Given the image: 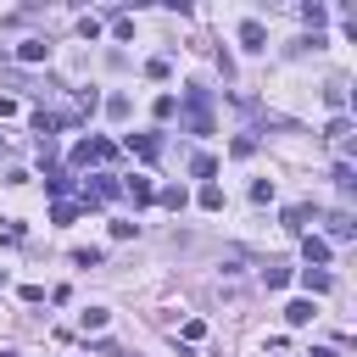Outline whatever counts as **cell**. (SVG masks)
Wrapping results in <instances>:
<instances>
[{
	"label": "cell",
	"instance_id": "obj_1",
	"mask_svg": "<svg viewBox=\"0 0 357 357\" xmlns=\"http://www.w3.org/2000/svg\"><path fill=\"white\" fill-rule=\"evenodd\" d=\"M178 106H184V123H190V134H212V112H206V89H195V84H190Z\"/></svg>",
	"mask_w": 357,
	"mask_h": 357
},
{
	"label": "cell",
	"instance_id": "obj_2",
	"mask_svg": "<svg viewBox=\"0 0 357 357\" xmlns=\"http://www.w3.org/2000/svg\"><path fill=\"white\" fill-rule=\"evenodd\" d=\"M112 139H78L73 145V167H89V162H112Z\"/></svg>",
	"mask_w": 357,
	"mask_h": 357
},
{
	"label": "cell",
	"instance_id": "obj_3",
	"mask_svg": "<svg viewBox=\"0 0 357 357\" xmlns=\"http://www.w3.org/2000/svg\"><path fill=\"white\" fill-rule=\"evenodd\" d=\"M117 195H123V184L112 173H95V184H84V201H117Z\"/></svg>",
	"mask_w": 357,
	"mask_h": 357
},
{
	"label": "cell",
	"instance_id": "obj_4",
	"mask_svg": "<svg viewBox=\"0 0 357 357\" xmlns=\"http://www.w3.org/2000/svg\"><path fill=\"white\" fill-rule=\"evenodd\" d=\"M123 195H128V201H134V206H151V201H156V184H151V178H145V173H134V178H128V184H123Z\"/></svg>",
	"mask_w": 357,
	"mask_h": 357
},
{
	"label": "cell",
	"instance_id": "obj_5",
	"mask_svg": "<svg viewBox=\"0 0 357 357\" xmlns=\"http://www.w3.org/2000/svg\"><path fill=\"white\" fill-rule=\"evenodd\" d=\"M240 45H245V50H268V28H262L257 17H245V22H240Z\"/></svg>",
	"mask_w": 357,
	"mask_h": 357
},
{
	"label": "cell",
	"instance_id": "obj_6",
	"mask_svg": "<svg viewBox=\"0 0 357 357\" xmlns=\"http://www.w3.org/2000/svg\"><path fill=\"white\" fill-rule=\"evenodd\" d=\"M128 151H139L145 162H156L162 156V134H128Z\"/></svg>",
	"mask_w": 357,
	"mask_h": 357
},
{
	"label": "cell",
	"instance_id": "obj_7",
	"mask_svg": "<svg viewBox=\"0 0 357 357\" xmlns=\"http://www.w3.org/2000/svg\"><path fill=\"white\" fill-rule=\"evenodd\" d=\"M324 223H329V240H351V234H357V223H351V212H329Z\"/></svg>",
	"mask_w": 357,
	"mask_h": 357
},
{
	"label": "cell",
	"instance_id": "obj_8",
	"mask_svg": "<svg viewBox=\"0 0 357 357\" xmlns=\"http://www.w3.org/2000/svg\"><path fill=\"white\" fill-rule=\"evenodd\" d=\"M301 251H307V268H324V262H329V240H318V234H307Z\"/></svg>",
	"mask_w": 357,
	"mask_h": 357
},
{
	"label": "cell",
	"instance_id": "obj_9",
	"mask_svg": "<svg viewBox=\"0 0 357 357\" xmlns=\"http://www.w3.org/2000/svg\"><path fill=\"white\" fill-rule=\"evenodd\" d=\"M301 284H307V290H312V296H324V290H329V284H335V279H329V273H324V268H301Z\"/></svg>",
	"mask_w": 357,
	"mask_h": 357
},
{
	"label": "cell",
	"instance_id": "obj_10",
	"mask_svg": "<svg viewBox=\"0 0 357 357\" xmlns=\"http://www.w3.org/2000/svg\"><path fill=\"white\" fill-rule=\"evenodd\" d=\"M17 56H22V61H45V56H50V45H45V39H22V45H17Z\"/></svg>",
	"mask_w": 357,
	"mask_h": 357
},
{
	"label": "cell",
	"instance_id": "obj_11",
	"mask_svg": "<svg viewBox=\"0 0 357 357\" xmlns=\"http://www.w3.org/2000/svg\"><path fill=\"white\" fill-rule=\"evenodd\" d=\"M312 312H318L312 301H290V307H284V318H290L296 329H301V324H312Z\"/></svg>",
	"mask_w": 357,
	"mask_h": 357
},
{
	"label": "cell",
	"instance_id": "obj_12",
	"mask_svg": "<svg viewBox=\"0 0 357 357\" xmlns=\"http://www.w3.org/2000/svg\"><path fill=\"white\" fill-rule=\"evenodd\" d=\"M190 173H195V178H212V173H218V156H206V151L190 156Z\"/></svg>",
	"mask_w": 357,
	"mask_h": 357
},
{
	"label": "cell",
	"instance_id": "obj_13",
	"mask_svg": "<svg viewBox=\"0 0 357 357\" xmlns=\"http://www.w3.org/2000/svg\"><path fill=\"white\" fill-rule=\"evenodd\" d=\"M301 17H307L312 28H324V22H329V6H318V0H307V6H301Z\"/></svg>",
	"mask_w": 357,
	"mask_h": 357
},
{
	"label": "cell",
	"instance_id": "obj_14",
	"mask_svg": "<svg viewBox=\"0 0 357 357\" xmlns=\"http://www.w3.org/2000/svg\"><path fill=\"white\" fill-rule=\"evenodd\" d=\"M156 201H162L167 212H178V206H184V190H178V184H167V190H156Z\"/></svg>",
	"mask_w": 357,
	"mask_h": 357
},
{
	"label": "cell",
	"instance_id": "obj_15",
	"mask_svg": "<svg viewBox=\"0 0 357 357\" xmlns=\"http://www.w3.org/2000/svg\"><path fill=\"white\" fill-rule=\"evenodd\" d=\"M262 284H268V290H284V284H290V268H262Z\"/></svg>",
	"mask_w": 357,
	"mask_h": 357
},
{
	"label": "cell",
	"instance_id": "obj_16",
	"mask_svg": "<svg viewBox=\"0 0 357 357\" xmlns=\"http://www.w3.org/2000/svg\"><path fill=\"white\" fill-rule=\"evenodd\" d=\"M324 100H329V106H346V78H329V89H324Z\"/></svg>",
	"mask_w": 357,
	"mask_h": 357
},
{
	"label": "cell",
	"instance_id": "obj_17",
	"mask_svg": "<svg viewBox=\"0 0 357 357\" xmlns=\"http://www.w3.org/2000/svg\"><path fill=\"white\" fill-rule=\"evenodd\" d=\"M201 206L218 212V206H223V190H218V184H201Z\"/></svg>",
	"mask_w": 357,
	"mask_h": 357
},
{
	"label": "cell",
	"instance_id": "obj_18",
	"mask_svg": "<svg viewBox=\"0 0 357 357\" xmlns=\"http://www.w3.org/2000/svg\"><path fill=\"white\" fill-rule=\"evenodd\" d=\"M73 218H78L73 201H56V206H50V223H73Z\"/></svg>",
	"mask_w": 357,
	"mask_h": 357
},
{
	"label": "cell",
	"instance_id": "obj_19",
	"mask_svg": "<svg viewBox=\"0 0 357 357\" xmlns=\"http://www.w3.org/2000/svg\"><path fill=\"white\" fill-rule=\"evenodd\" d=\"M307 218H312V206H290L284 212V229H307Z\"/></svg>",
	"mask_w": 357,
	"mask_h": 357
},
{
	"label": "cell",
	"instance_id": "obj_20",
	"mask_svg": "<svg viewBox=\"0 0 357 357\" xmlns=\"http://www.w3.org/2000/svg\"><path fill=\"white\" fill-rule=\"evenodd\" d=\"M106 318H112L106 307H84V329H106Z\"/></svg>",
	"mask_w": 357,
	"mask_h": 357
},
{
	"label": "cell",
	"instance_id": "obj_21",
	"mask_svg": "<svg viewBox=\"0 0 357 357\" xmlns=\"http://www.w3.org/2000/svg\"><path fill=\"white\" fill-rule=\"evenodd\" d=\"M335 184H340V190H346V195H351V190H357V173H351V167H346V162H340V167H335Z\"/></svg>",
	"mask_w": 357,
	"mask_h": 357
},
{
	"label": "cell",
	"instance_id": "obj_22",
	"mask_svg": "<svg viewBox=\"0 0 357 357\" xmlns=\"http://www.w3.org/2000/svg\"><path fill=\"white\" fill-rule=\"evenodd\" d=\"M0 240H11V245H17V240H22V223H17V218H0Z\"/></svg>",
	"mask_w": 357,
	"mask_h": 357
},
{
	"label": "cell",
	"instance_id": "obj_23",
	"mask_svg": "<svg viewBox=\"0 0 357 357\" xmlns=\"http://www.w3.org/2000/svg\"><path fill=\"white\" fill-rule=\"evenodd\" d=\"M178 112V95H156V117H173Z\"/></svg>",
	"mask_w": 357,
	"mask_h": 357
},
{
	"label": "cell",
	"instance_id": "obj_24",
	"mask_svg": "<svg viewBox=\"0 0 357 357\" xmlns=\"http://www.w3.org/2000/svg\"><path fill=\"white\" fill-rule=\"evenodd\" d=\"M312 357H340V351L335 346H312Z\"/></svg>",
	"mask_w": 357,
	"mask_h": 357
}]
</instances>
